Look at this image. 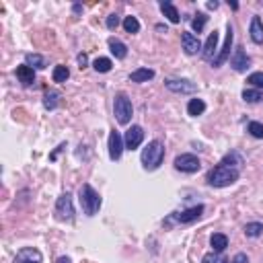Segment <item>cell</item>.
I'll return each mask as SVG.
<instances>
[{"label": "cell", "mask_w": 263, "mask_h": 263, "mask_svg": "<svg viewBox=\"0 0 263 263\" xmlns=\"http://www.w3.org/2000/svg\"><path fill=\"white\" fill-rule=\"evenodd\" d=\"M181 45H183V49H185L187 56H195L197 51L203 49L201 41H199L197 35H193L191 31H183V35H181Z\"/></svg>", "instance_id": "cell-11"}, {"label": "cell", "mask_w": 263, "mask_h": 263, "mask_svg": "<svg viewBox=\"0 0 263 263\" xmlns=\"http://www.w3.org/2000/svg\"><path fill=\"white\" fill-rule=\"evenodd\" d=\"M25 64L27 66H31V68H45V58L43 56H39V54H27L25 56Z\"/></svg>", "instance_id": "cell-26"}, {"label": "cell", "mask_w": 263, "mask_h": 263, "mask_svg": "<svg viewBox=\"0 0 263 263\" xmlns=\"http://www.w3.org/2000/svg\"><path fill=\"white\" fill-rule=\"evenodd\" d=\"M206 111V103L201 101V99H191L189 103H187V113L191 115V118H197V115H201Z\"/></svg>", "instance_id": "cell-23"}, {"label": "cell", "mask_w": 263, "mask_h": 263, "mask_svg": "<svg viewBox=\"0 0 263 263\" xmlns=\"http://www.w3.org/2000/svg\"><path fill=\"white\" fill-rule=\"evenodd\" d=\"M230 66H232L237 72H245V70L251 66V58L247 56V51H245L243 45H239V47L235 49V54L230 56Z\"/></svg>", "instance_id": "cell-14"}, {"label": "cell", "mask_w": 263, "mask_h": 263, "mask_svg": "<svg viewBox=\"0 0 263 263\" xmlns=\"http://www.w3.org/2000/svg\"><path fill=\"white\" fill-rule=\"evenodd\" d=\"M161 11H163V15H165L173 25H177V23L181 21L179 11H177V7H175L173 3H161Z\"/></svg>", "instance_id": "cell-21"}, {"label": "cell", "mask_w": 263, "mask_h": 263, "mask_svg": "<svg viewBox=\"0 0 263 263\" xmlns=\"http://www.w3.org/2000/svg\"><path fill=\"white\" fill-rule=\"evenodd\" d=\"M228 7H230L232 11H237V9H239V5H237V3H230V0H228Z\"/></svg>", "instance_id": "cell-39"}, {"label": "cell", "mask_w": 263, "mask_h": 263, "mask_svg": "<svg viewBox=\"0 0 263 263\" xmlns=\"http://www.w3.org/2000/svg\"><path fill=\"white\" fill-rule=\"evenodd\" d=\"M173 165H175V169L181 171V173H197L199 167H201V163H199L197 156H195V154H189V152L179 154Z\"/></svg>", "instance_id": "cell-7"}, {"label": "cell", "mask_w": 263, "mask_h": 263, "mask_svg": "<svg viewBox=\"0 0 263 263\" xmlns=\"http://www.w3.org/2000/svg\"><path fill=\"white\" fill-rule=\"evenodd\" d=\"M261 235H263V224L261 222H249V224H245V237L257 239Z\"/></svg>", "instance_id": "cell-25"}, {"label": "cell", "mask_w": 263, "mask_h": 263, "mask_svg": "<svg viewBox=\"0 0 263 263\" xmlns=\"http://www.w3.org/2000/svg\"><path fill=\"white\" fill-rule=\"evenodd\" d=\"M203 210H206V208H203L201 203H197V206H191V208L183 210V212H173V214L167 218L165 224H171V222H177V224H191V222H195L197 218H201Z\"/></svg>", "instance_id": "cell-5"}, {"label": "cell", "mask_w": 263, "mask_h": 263, "mask_svg": "<svg viewBox=\"0 0 263 263\" xmlns=\"http://www.w3.org/2000/svg\"><path fill=\"white\" fill-rule=\"evenodd\" d=\"M230 263H249V257H247V253H237Z\"/></svg>", "instance_id": "cell-35"}, {"label": "cell", "mask_w": 263, "mask_h": 263, "mask_svg": "<svg viewBox=\"0 0 263 263\" xmlns=\"http://www.w3.org/2000/svg\"><path fill=\"white\" fill-rule=\"evenodd\" d=\"M78 199H80V206H82V212H84L86 216H95L99 210H101V203H103V199H101V195L97 193V189H95L93 185H89V183H84V185L80 187Z\"/></svg>", "instance_id": "cell-3"}, {"label": "cell", "mask_w": 263, "mask_h": 263, "mask_svg": "<svg viewBox=\"0 0 263 263\" xmlns=\"http://www.w3.org/2000/svg\"><path fill=\"white\" fill-rule=\"evenodd\" d=\"M54 214L60 222H70L74 218V203H72V195L66 191L58 197L56 201V210H54Z\"/></svg>", "instance_id": "cell-6"}, {"label": "cell", "mask_w": 263, "mask_h": 263, "mask_svg": "<svg viewBox=\"0 0 263 263\" xmlns=\"http://www.w3.org/2000/svg\"><path fill=\"white\" fill-rule=\"evenodd\" d=\"M13 263H43V255L35 247H25V249H21L17 253Z\"/></svg>", "instance_id": "cell-13"}, {"label": "cell", "mask_w": 263, "mask_h": 263, "mask_svg": "<svg viewBox=\"0 0 263 263\" xmlns=\"http://www.w3.org/2000/svg\"><path fill=\"white\" fill-rule=\"evenodd\" d=\"M140 161H142V167L146 171H156V169H159L163 165V161H165V146H163V142L161 140L148 142V146L140 154Z\"/></svg>", "instance_id": "cell-2"}, {"label": "cell", "mask_w": 263, "mask_h": 263, "mask_svg": "<svg viewBox=\"0 0 263 263\" xmlns=\"http://www.w3.org/2000/svg\"><path fill=\"white\" fill-rule=\"evenodd\" d=\"M239 177H241V169H235V167L224 165L220 161L212 171L208 173L206 181H208V185H212V187H228V185L237 183Z\"/></svg>", "instance_id": "cell-1"}, {"label": "cell", "mask_w": 263, "mask_h": 263, "mask_svg": "<svg viewBox=\"0 0 263 263\" xmlns=\"http://www.w3.org/2000/svg\"><path fill=\"white\" fill-rule=\"evenodd\" d=\"M210 245H212V251L222 253V251H226V247H228V237L222 235V232H214L212 237H210Z\"/></svg>", "instance_id": "cell-19"}, {"label": "cell", "mask_w": 263, "mask_h": 263, "mask_svg": "<svg viewBox=\"0 0 263 263\" xmlns=\"http://www.w3.org/2000/svg\"><path fill=\"white\" fill-rule=\"evenodd\" d=\"M165 86L169 91L181 93V95H191V93L197 91V86L191 80H187V78H169V80H165Z\"/></svg>", "instance_id": "cell-9"}, {"label": "cell", "mask_w": 263, "mask_h": 263, "mask_svg": "<svg viewBox=\"0 0 263 263\" xmlns=\"http://www.w3.org/2000/svg\"><path fill=\"white\" fill-rule=\"evenodd\" d=\"M201 263H230L226 257H222V253H216V251H210L201 257Z\"/></svg>", "instance_id": "cell-28"}, {"label": "cell", "mask_w": 263, "mask_h": 263, "mask_svg": "<svg viewBox=\"0 0 263 263\" xmlns=\"http://www.w3.org/2000/svg\"><path fill=\"white\" fill-rule=\"evenodd\" d=\"M124 29H126L128 33H138V31H140V21L130 15V17L124 19Z\"/></svg>", "instance_id": "cell-31"}, {"label": "cell", "mask_w": 263, "mask_h": 263, "mask_svg": "<svg viewBox=\"0 0 263 263\" xmlns=\"http://www.w3.org/2000/svg\"><path fill=\"white\" fill-rule=\"evenodd\" d=\"M206 23H208V17H206L203 13H197V15L191 19V29H193L195 33H201L203 27H206Z\"/></svg>", "instance_id": "cell-30"}, {"label": "cell", "mask_w": 263, "mask_h": 263, "mask_svg": "<svg viewBox=\"0 0 263 263\" xmlns=\"http://www.w3.org/2000/svg\"><path fill=\"white\" fill-rule=\"evenodd\" d=\"M56 263H72V261H70V257H60Z\"/></svg>", "instance_id": "cell-38"}, {"label": "cell", "mask_w": 263, "mask_h": 263, "mask_svg": "<svg viewBox=\"0 0 263 263\" xmlns=\"http://www.w3.org/2000/svg\"><path fill=\"white\" fill-rule=\"evenodd\" d=\"M247 132H249L253 138L261 140V138H263V124H259V122H249V126H247Z\"/></svg>", "instance_id": "cell-32"}, {"label": "cell", "mask_w": 263, "mask_h": 263, "mask_svg": "<svg viewBox=\"0 0 263 263\" xmlns=\"http://www.w3.org/2000/svg\"><path fill=\"white\" fill-rule=\"evenodd\" d=\"M152 78H154V70H152V68H138V70H134V72L130 74V80H132V82H138V84L148 82V80H152Z\"/></svg>", "instance_id": "cell-20"}, {"label": "cell", "mask_w": 263, "mask_h": 263, "mask_svg": "<svg viewBox=\"0 0 263 263\" xmlns=\"http://www.w3.org/2000/svg\"><path fill=\"white\" fill-rule=\"evenodd\" d=\"M124 148H126L124 136H122L120 132L111 130V134H109V159H111V161H120Z\"/></svg>", "instance_id": "cell-12"}, {"label": "cell", "mask_w": 263, "mask_h": 263, "mask_svg": "<svg viewBox=\"0 0 263 263\" xmlns=\"http://www.w3.org/2000/svg\"><path fill=\"white\" fill-rule=\"evenodd\" d=\"M220 7V3H216V0H214V3H208V9L210 11H214V9H218Z\"/></svg>", "instance_id": "cell-37"}, {"label": "cell", "mask_w": 263, "mask_h": 263, "mask_svg": "<svg viewBox=\"0 0 263 263\" xmlns=\"http://www.w3.org/2000/svg\"><path fill=\"white\" fill-rule=\"evenodd\" d=\"M76 60H78V66H80V68H86V64H89L86 54H78V56H76Z\"/></svg>", "instance_id": "cell-36"}, {"label": "cell", "mask_w": 263, "mask_h": 263, "mask_svg": "<svg viewBox=\"0 0 263 263\" xmlns=\"http://www.w3.org/2000/svg\"><path fill=\"white\" fill-rule=\"evenodd\" d=\"M17 78L23 86H31L35 82V70L27 64H21V66H17Z\"/></svg>", "instance_id": "cell-16"}, {"label": "cell", "mask_w": 263, "mask_h": 263, "mask_svg": "<svg viewBox=\"0 0 263 263\" xmlns=\"http://www.w3.org/2000/svg\"><path fill=\"white\" fill-rule=\"evenodd\" d=\"M93 68H95L97 72L105 74V72H109V70L113 68V62H111L109 58H97V60L93 62Z\"/></svg>", "instance_id": "cell-27"}, {"label": "cell", "mask_w": 263, "mask_h": 263, "mask_svg": "<svg viewBox=\"0 0 263 263\" xmlns=\"http://www.w3.org/2000/svg\"><path fill=\"white\" fill-rule=\"evenodd\" d=\"M261 99H263V93L257 91V89H245L243 91V101H247V103H259Z\"/></svg>", "instance_id": "cell-29"}, {"label": "cell", "mask_w": 263, "mask_h": 263, "mask_svg": "<svg viewBox=\"0 0 263 263\" xmlns=\"http://www.w3.org/2000/svg\"><path fill=\"white\" fill-rule=\"evenodd\" d=\"M142 140H144V130H142L140 126H132V128H128V132L124 134V144H126L128 150L140 148Z\"/></svg>", "instance_id": "cell-10"}, {"label": "cell", "mask_w": 263, "mask_h": 263, "mask_svg": "<svg viewBox=\"0 0 263 263\" xmlns=\"http://www.w3.org/2000/svg\"><path fill=\"white\" fill-rule=\"evenodd\" d=\"M232 39H235V29H232V25L228 23L226 25V39H224V45H222V49L216 54V58L212 60V66L214 68H220L228 58H230V47H232Z\"/></svg>", "instance_id": "cell-8"}, {"label": "cell", "mask_w": 263, "mask_h": 263, "mask_svg": "<svg viewBox=\"0 0 263 263\" xmlns=\"http://www.w3.org/2000/svg\"><path fill=\"white\" fill-rule=\"evenodd\" d=\"M216 51H218V31L214 29L212 33L208 35V41L203 43V49H201V58L212 62L216 58Z\"/></svg>", "instance_id": "cell-15"}, {"label": "cell", "mask_w": 263, "mask_h": 263, "mask_svg": "<svg viewBox=\"0 0 263 263\" xmlns=\"http://www.w3.org/2000/svg\"><path fill=\"white\" fill-rule=\"evenodd\" d=\"M249 35H251L253 43H257V45H261V43H263V21H261V17H257V15H255V17L251 19Z\"/></svg>", "instance_id": "cell-17"}, {"label": "cell", "mask_w": 263, "mask_h": 263, "mask_svg": "<svg viewBox=\"0 0 263 263\" xmlns=\"http://www.w3.org/2000/svg\"><path fill=\"white\" fill-rule=\"evenodd\" d=\"M109 49H111V54L118 58V60H124L126 56H128V45L122 41V39H118V37H109Z\"/></svg>", "instance_id": "cell-18"}, {"label": "cell", "mask_w": 263, "mask_h": 263, "mask_svg": "<svg viewBox=\"0 0 263 263\" xmlns=\"http://www.w3.org/2000/svg\"><path fill=\"white\" fill-rule=\"evenodd\" d=\"M105 25H107V29H109V31H115V29L120 27V15L111 13V15L107 17V21H105Z\"/></svg>", "instance_id": "cell-34"}, {"label": "cell", "mask_w": 263, "mask_h": 263, "mask_svg": "<svg viewBox=\"0 0 263 263\" xmlns=\"http://www.w3.org/2000/svg\"><path fill=\"white\" fill-rule=\"evenodd\" d=\"M113 113H115V120L126 126L130 124L132 115H134V107H132V101L126 93H118L115 95V101H113Z\"/></svg>", "instance_id": "cell-4"}, {"label": "cell", "mask_w": 263, "mask_h": 263, "mask_svg": "<svg viewBox=\"0 0 263 263\" xmlns=\"http://www.w3.org/2000/svg\"><path fill=\"white\" fill-rule=\"evenodd\" d=\"M247 82H249L251 86H257V91H261V89H263V72H253V74H249Z\"/></svg>", "instance_id": "cell-33"}, {"label": "cell", "mask_w": 263, "mask_h": 263, "mask_svg": "<svg viewBox=\"0 0 263 263\" xmlns=\"http://www.w3.org/2000/svg\"><path fill=\"white\" fill-rule=\"evenodd\" d=\"M58 103H60V93L58 91H47L43 95V107L47 111H54L58 107Z\"/></svg>", "instance_id": "cell-22"}, {"label": "cell", "mask_w": 263, "mask_h": 263, "mask_svg": "<svg viewBox=\"0 0 263 263\" xmlns=\"http://www.w3.org/2000/svg\"><path fill=\"white\" fill-rule=\"evenodd\" d=\"M51 78H54V82H66V80L70 78V70H68V66L58 64V66L54 68V72H51Z\"/></svg>", "instance_id": "cell-24"}]
</instances>
